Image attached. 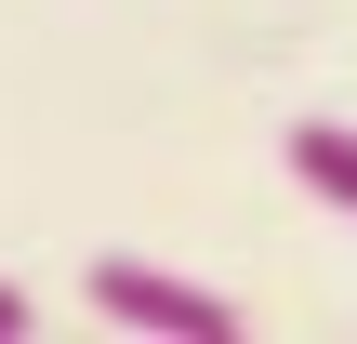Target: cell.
I'll use <instances>...</instances> for the list:
<instances>
[{"label":"cell","mask_w":357,"mask_h":344,"mask_svg":"<svg viewBox=\"0 0 357 344\" xmlns=\"http://www.w3.org/2000/svg\"><path fill=\"white\" fill-rule=\"evenodd\" d=\"M79 305L106 318V331H146V344H238V292H212V278H172V265H146V252H93L79 265Z\"/></svg>","instance_id":"6da1fadb"},{"label":"cell","mask_w":357,"mask_h":344,"mask_svg":"<svg viewBox=\"0 0 357 344\" xmlns=\"http://www.w3.org/2000/svg\"><path fill=\"white\" fill-rule=\"evenodd\" d=\"M291 186L331 199V212L357 225V133H344V119H291Z\"/></svg>","instance_id":"7a4b0ae2"},{"label":"cell","mask_w":357,"mask_h":344,"mask_svg":"<svg viewBox=\"0 0 357 344\" xmlns=\"http://www.w3.org/2000/svg\"><path fill=\"white\" fill-rule=\"evenodd\" d=\"M40 331V292H13V278H0V344H26Z\"/></svg>","instance_id":"3957f363"}]
</instances>
